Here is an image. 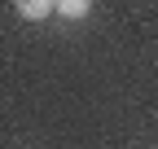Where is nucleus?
Masks as SVG:
<instances>
[{
    "instance_id": "1",
    "label": "nucleus",
    "mask_w": 158,
    "mask_h": 149,
    "mask_svg": "<svg viewBox=\"0 0 158 149\" xmlns=\"http://www.w3.org/2000/svg\"><path fill=\"white\" fill-rule=\"evenodd\" d=\"M13 9L22 22H44V18L57 13V0H13Z\"/></svg>"
},
{
    "instance_id": "2",
    "label": "nucleus",
    "mask_w": 158,
    "mask_h": 149,
    "mask_svg": "<svg viewBox=\"0 0 158 149\" xmlns=\"http://www.w3.org/2000/svg\"><path fill=\"white\" fill-rule=\"evenodd\" d=\"M57 13H62L66 22H84L92 13V0H57Z\"/></svg>"
}]
</instances>
